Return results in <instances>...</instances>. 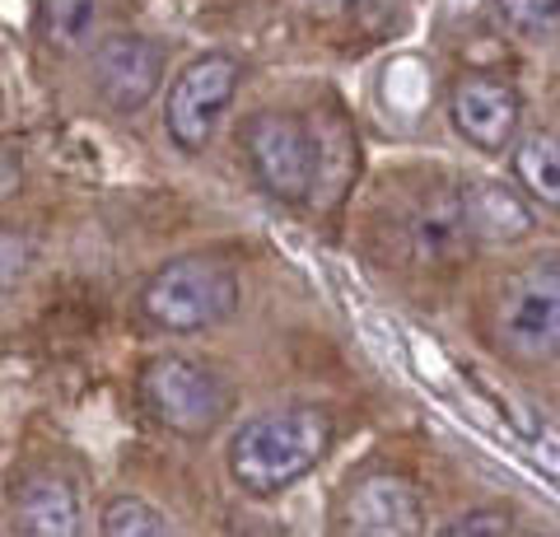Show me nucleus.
<instances>
[{"label":"nucleus","mask_w":560,"mask_h":537,"mask_svg":"<svg viewBox=\"0 0 560 537\" xmlns=\"http://www.w3.org/2000/svg\"><path fill=\"white\" fill-rule=\"evenodd\" d=\"M331 440H337V421L323 402L267 407L234 430L224 467L243 495L276 500L327 458Z\"/></svg>","instance_id":"obj_1"},{"label":"nucleus","mask_w":560,"mask_h":537,"mask_svg":"<svg viewBox=\"0 0 560 537\" xmlns=\"http://www.w3.org/2000/svg\"><path fill=\"white\" fill-rule=\"evenodd\" d=\"M243 304L238 267L220 253H183L145 276L136 294V308L154 332L197 337L210 327L230 323Z\"/></svg>","instance_id":"obj_2"},{"label":"nucleus","mask_w":560,"mask_h":537,"mask_svg":"<svg viewBox=\"0 0 560 537\" xmlns=\"http://www.w3.org/2000/svg\"><path fill=\"white\" fill-rule=\"evenodd\" d=\"M136 397L154 425L183 440H210L234 407L230 384L191 355H154L136 374Z\"/></svg>","instance_id":"obj_3"},{"label":"nucleus","mask_w":560,"mask_h":537,"mask_svg":"<svg viewBox=\"0 0 560 537\" xmlns=\"http://www.w3.org/2000/svg\"><path fill=\"white\" fill-rule=\"evenodd\" d=\"M495 346L518 365L560 360V253L518 267L495 294L490 314Z\"/></svg>","instance_id":"obj_4"},{"label":"nucleus","mask_w":560,"mask_h":537,"mask_svg":"<svg viewBox=\"0 0 560 537\" xmlns=\"http://www.w3.org/2000/svg\"><path fill=\"white\" fill-rule=\"evenodd\" d=\"M243 160L253 178L267 187L276 201H308L323 183V136L308 117L285 108H257L238 131Z\"/></svg>","instance_id":"obj_5"},{"label":"nucleus","mask_w":560,"mask_h":537,"mask_svg":"<svg viewBox=\"0 0 560 537\" xmlns=\"http://www.w3.org/2000/svg\"><path fill=\"white\" fill-rule=\"evenodd\" d=\"M243 84V61L230 51H206L178 71V80L168 84V103H164V131L168 141L183 154H201L230 113V103Z\"/></svg>","instance_id":"obj_6"},{"label":"nucleus","mask_w":560,"mask_h":537,"mask_svg":"<svg viewBox=\"0 0 560 537\" xmlns=\"http://www.w3.org/2000/svg\"><path fill=\"white\" fill-rule=\"evenodd\" d=\"M164 75H168V47L160 38H150V33L117 28L94 43L90 80L113 113L150 108V98L164 90Z\"/></svg>","instance_id":"obj_7"},{"label":"nucleus","mask_w":560,"mask_h":537,"mask_svg":"<svg viewBox=\"0 0 560 537\" xmlns=\"http://www.w3.org/2000/svg\"><path fill=\"white\" fill-rule=\"evenodd\" d=\"M448 122L467 145L486 154L514 150L518 127H523V94L514 80L490 75V71H467L453 80L448 90Z\"/></svg>","instance_id":"obj_8"},{"label":"nucleus","mask_w":560,"mask_h":537,"mask_svg":"<svg viewBox=\"0 0 560 537\" xmlns=\"http://www.w3.org/2000/svg\"><path fill=\"white\" fill-rule=\"evenodd\" d=\"M407 248H411V257L420 267H434V271H448V267L467 262L471 248H477V238H471L458 187H434V192H425L411 206Z\"/></svg>","instance_id":"obj_9"},{"label":"nucleus","mask_w":560,"mask_h":537,"mask_svg":"<svg viewBox=\"0 0 560 537\" xmlns=\"http://www.w3.org/2000/svg\"><path fill=\"white\" fill-rule=\"evenodd\" d=\"M341 518L350 533H364V537H411L425 528V505H420V491L407 477L374 472V477H360L346 491Z\"/></svg>","instance_id":"obj_10"},{"label":"nucleus","mask_w":560,"mask_h":537,"mask_svg":"<svg viewBox=\"0 0 560 537\" xmlns=\"http://www.w3.org/2000/svg\"><path fill=\"white\" fill-rule=\"evenodd\" d=\"M463 192V211H467V224H471V238L477 248L490 244V248H510V244H523L537 220H533V206H528V192L518 183H504V178H467L458 183Z\"/></svg>","instance_id":"obj_11"},{"label":"nucleus","mask_w":560,"mask_h":537,"mask_svg":"<svg viewBox=\"0 0 560 537\" xmlns=\"http://www.w3.org/2000/svg\"><path fill=\"white\" fill-rule=\"evenodd\" d=\"M80 491L51 467H33L14 481V528L28 537H75L80 533Z\"/></svg>","instance_id":"obj_12"},{"label":"nucleus","mask_w":560,"mask_h":537,"mask_svg":"<svg viewBox=\"0 0 560 537\" xmlns=\"http://www.w3.org/2000/svg\"><path fill=\"white\" fill-rule=\"evenodd\" d=\"M98 24H103V0H38L33 5V33L51 51L90 47Z\"/></svg>","instance_id":"obj_13"},{"label":"nucleus","mask_w":560,"mask_h":537,"mask_svg":"<svg viewBox=\"0 0 560 537\" xmlns=\"http://www.w3.org/2000/svg\"><path fill=\"white\" fill-rule=\"evenodd\" d=\"M514 183L528 192V201H537L541 211L560 215V141L556 136H523L514 141Z\"/></svg>","instance_id":"obj_14"},{"label":"nucleus","mask_w":560,"mask_h":537,"mask_svg":"<svg viewBox=\"0 0 560 537\" xmlns=\"http://www.w3.org/2000/svg\"><path fill=\"white\" fill-rule=\"evenodd\" d=\"M98 528L108 537H168L173 533L168 514L140 495H113L98 514Z\"/></svg>","instance_id":"obj_15"},{"label":"nucleus","mask_w":560,"mask_h":537,"mask_svg":"<svg viewBox=\"0 0 560 537\" xmlns=\"http://www.w3.org/2000/svg\"><path fill=\"white\" fill-rule=\"evenodd\" d=\"M495 10H500L504 28L528 43L551 38L560 28V0H495Z\"/></svg>","instance_id":"obj_16"},{"label":"nucleus","mask_w":560,"mask_h":537,"mask_svg":"<svg viewBox=\"0 0 560 537\" xmlns=\"http://www.w3.org/2000/svg\"><path fill=\"white\" fill-rule=\"evenodd\" d=\"M33 262H38V244L14 224H0V294L20 285L33 271Z\"/></svg>","instance_id":"obj_17"},{"label":"nucleus","mask_w":560,"mask_h":537,"mask_svg":"<svg viewBox=\"0 0 560 537\" xmlns=\"http://www.w3.org/2000/svg\"><path fill=\"white\" fill-rule=\"evenodd\" d=\"M440 533H444V537H510V533H514V510H504V505L463 510L458 518H448Z\"/></svg>","instance_id":"obj_18"},{"label":"nucleus","mask_w":560,"mask_h":537,"mask_svg":"<svg viewBox=\"0 0 560 537\" xmlns=\"http://www.w3.org/2000/svg\"><path fill=\"white\" fill-rule=\"evenodd\" d=\"M24 187V160H20V150L0 141V201L14 197Z\"/></svg>","instance_id":"obj_19"}]
</instances>
